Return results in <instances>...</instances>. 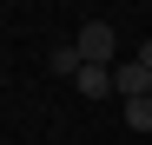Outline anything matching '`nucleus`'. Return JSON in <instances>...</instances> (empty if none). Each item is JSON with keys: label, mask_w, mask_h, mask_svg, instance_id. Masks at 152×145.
<instances>
[{"label": "nucleus", "mask_w": 152, "mask_h": 145, "mask_svg": "<svg viewBox=\"0 0 152 145\" xmlns=\"http://www.w3.org/2000/svg\"><path fill=\"white\" fill-rule=\"evenodd\" d=\"M113 53H119L113 20H86V27H80V59L86 66H113Z\"/></svg>", "instance_id": "1"}, {"label": "nucleus", "mask_w": 152, "mask_h": 145, "mask_svg": "<svg viewBox=\"0 0 152 145\" xmlns=\"http://www.w3.org/2000/svg\"><path fill=\"white\" fill-rule=\"evenodd\" d=\"M113 92H119V99H152V72H145L139 59L113 66Z\"/></svg>", "instance_id": "2"}, {"label": "nucleus", "mask_w": 152, "mask_h": 145, "mask_svg": "<svg viewBox=\"0 0 152 145\" xmlns=\"http://www.w3.org/2000/svg\"><path fill=\"white\" fill-rule=\"evenodd\" d=\"M73 86H80V99H106V92H113V66H80Z\"/></svg>", "instance_id": "3"}, {"label": "nucleus", "mask_w": 152, "mask_h": 145, "mask_svg": "<svg viewBox=\"0 0 152 145\" xmlns=\"http://www.w3.org/2000/svg\"><path fill=\"white\" fill-rule=\"evenodd\" d=\"M80 66H86V59H80V46H53V72H66V79H80Z\"/></svg>", "instance_id": "4"}, {"label": "nucleus", "mask_w": 152, "mask_h": 145, "mask_svg": "<svg viewBox=\"0 0 152 145\" xmlns=\"http://www.w3.org/2000/svg\"><path fill=\"white\" fill-rule=\"evenodd\" d=\"M126 125H132V132H152V99H126Z\"/></svg>", "instance_id": "5"}, {"label": "nucleus", "mask_w": 152, "mask_h": 145, "mask_svg": "<svg viewBox=\"0 0 152 145\" xmlns=\"http://www.w3.org/2000/svg\"><path fill=\"white\" fill-rule=\"evenodd\" d=\"M132 59H139V66L152 72V40H139V53H132Z\"/></svg>", "instance_id": "6"}]
</instances>
